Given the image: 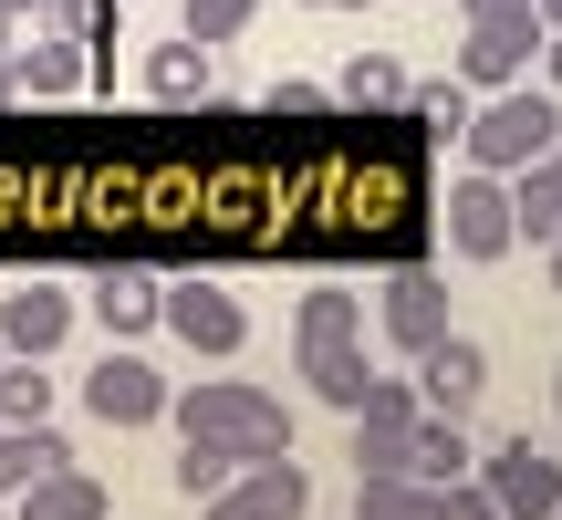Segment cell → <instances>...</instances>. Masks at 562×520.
<instances>
[{
  "label": "cell",
  "mask_w": 562,
  "mask_h": 520,
  "mask_svg": "<svg viewBox=\"0 0 562 520\" xmlns=\"http://www.w3.org/2000/svg\"><path fill=\"white\" fill-rule=\"evenodd\" d=\"M344 11H364V0H344Z\"/></svg>",
  "instance_id": "37"
},
{
  "label": "cell",
  "mask_w": 562,
  "mask_h": 520,
  "mask_svg": "<svg viewBox=\"0 0 562 520\" xmlns=\"http://www.w3.org/2000/svg\"><path fill=\"white\" fill-rule=\"evenodd\" d=\"M74 334V292H53V281H21V292H0V343L11 354H53V343Z\"/></svg>",
  "instance_id": "12"
},
{
  "label": "cell",
  "mask_w": 562,
  "mask_h": 520,
  "mask_svg": "<svg viewBox=\"0 0 562 520\" xmlns=\"http://www.w3.org/2000/svg\"><path fill=\"white\" fill-rule=\"evenodd\" d=\"M292 343H302V375H313V396L355 417L364 385H375V375H364V302H355V292H334V281H323V292H302Z\"/></svg>",
  "instance_id": "2"
},
{
  "label": "cell",
  "mask_w": 562,
  "mask_h": 520,
  "mask_svg": "<svg viewBox=\"0 0 562 520\" xmlns=\"http://www.w3.org/2000/svg\"><path fill=\"white\" fill-rule=\"evenodd\" d=\"M261 115H281V125H313V115H334V94H323V83H271V94H261Z\"/></svg>",
  "instance_id": "27"
},
{
  "label": "cell",
  "mask_w": 562,
  "mask_h": 520,
  "mask_svg": "<svg viewBox=\"0 0 562 520\" xmlns=\"http://www.w3.org/2000/svg\"><path fill=\"white\" fill-rule=\"evenodd\" d=\"M209 520H313V479H302V459L229 468V489L209 500Z\"/></svg>",
  "instance_id": "9"
},
{
  "label": "cell",
  "mask_w": 562,
  "mask_h": 520,
  "mask_svg": "<svg viewBox=\"0 0 562 520\" xmlns=\"http://www.w3.org/2000/svg\"><path fill=\"white\" fill-rule=\"evenodd\" d=\"M302 11H344V0H302Z\"/></svg>",
  "instance_id": "35"
},
{
  "label": "cell",
  "mask_w": 562,
  "mask_h": 520,
  "mask_svg": "<svg viewBox=\"0 0 562 520\" xmlns=\"http://www.w3.org/2000/svg\"><path fill=\"white\" fill-rule=\"evenodd\" d=\"M542 74H552L542 94H562V32H542Z\"/></svg>",
  "instance_id": "30"
},
{
  "label": "cell",
  "mask_w": 562,
  "mask_h": 520,
  "mask_svg": "<svg viewBox=\"0 0 562 520\" xmlns=\"http://www.w3.org/2000/svg\"><path fill=\"white\" fill-rule=\"evenodd\" d=\"M83 74H94V53H83L74 32H32V42H11V83H21V94H42V104L83 94Z\"/></svg>",
  "instance_id": "14"
},
{
  "label": "cell",
  "mask_w": 562,
  "mask_h": 520,
  "mask_svg": "<svg viewBox=\"0 0 562 520\" xmlns=\"http://www.w3.org/2000/svg\"><path fill=\"white\" fill-rule=\"evenodd\" d=\"M0 520H11V500H0Z\"/></svg>",
  "instance_id": "38"
},
{
  "label": "cell",
  "mask_w": 562,
  "mask_h": 520,
  "mask_svg": "<svg viewBox=\"0 0 562 520\" xmlns=\"http://www.w3.org/2000/svg\"><path fill=\"white\" fill-rule=\"evenodd\" d=\"M157 323L188 343V354H240L250 343V313L220 292V281H157Z\"/></svg>",
  "instance_id": "5"
},
{
  "label": "cell",
  "mask_w": 562,
  "mask_h": 520,
  "mask_svg": "<svg viewBox=\"0 0 562 520\" xmlns=\"http://www.w3.org/2000/svg\"><path fill=\"white\" fill-rule=\"evenodd\" d=\"M53 468H74V448H63V427H53V417L0 427V500H21V489H32V479H53Z\"/></svg>",
  "instance_id": "16"
},
{
  "label": "cell",
  "mask_w": 562,
  "mask_h": 520,
  "mask_svg": "<svg viewBox=\"0 0 562 520\" xmlns=\"http://www.w3.org/2000/svg\"><path fill=\"white\" fill-rule=\"evenodd\" d=\"M396 94H406V63L396 53H355L344 83H334V104H355V115H375V104H396Z\"/></svg>",
  "instance_id": "22"
},
{
  "label": "cell",
  "mask_w": 562,
  "mask_h": 520,
  "mask_svg": "<svg viewBox=\"0 0 562 520\" xmlns=\"http://www.w3.org/2000/svg\"><path fill=\"white\" fill-rule=\"evenodd\" d=\"M552 292H562V240H552Z\"/></svg>",
  "instance_id": "34"
},
{
  "label": "cell",
  "mask_w": 562,
  "mask_h": 520,
  "mask_svg": "<svg viewBox=\"0 0 562 520\" xmlns=\"http://www.w3.org/2000/svg\"><path fill=\"white\" fill-rule=\"evenodd\" d=\"M250 11H261V0H188V42H209V53H220V42L250 32Z\"/></svg>",
  "instance_id": "26"
},
{
  "label": "cell",
  "mask_w": 562,
  "mask_h": 520,
  "mask_svg": "<svg viewBox=\"0 0 562 520\" xmlns=\"http://www.w3.org/2000/svg\"><path fill=\"white\" fill-rule=\"evenodd\" d=\"M32 417H53V375L32 354H11L0 364V427H32Z\"/></svg>",
  "instance_id": "24"
},
{
  "label": "cell",
  "mask_w": 562,
  "mask_h": 520,
  "mask_svg": "<svg viewBox=\"0 0 562 520\" xmlns=\"http://www.w3.org/2000/svg\"><path fill=\"white\" fill-rule=\"evenodd\" d=\"M469 459H480V448H469L459 417H417V427H406V479L448 489V479H469Z\"/></svg>",
  "instance_id": "17"
},
{
  "label": "cell",
  "mask_w": 562,
  "mask_h": 520,
  "mask_svg": "<svg viewBox=\"0 0 562 520\" xmlns=\"http://www.w3.org/2000/svg\"><path fill=\"white\" fill-rule=\"evenodd\" d=\"M94 323H104V343L157 334V281H146V271H104L94 281Z\"/></svg>",
  "instance_id": "18"
},
{
  "label": "cell",
  "mask_w": 562,
  "mask_h": 520,
  "mask_svg": "<svg viewBox=\"0 0 562 520\" xmlns=\"http://www.w3.org/2000/svg\"><path fill=\"white\" fill-rule=\"evenodd\" d=\"M480 385H490V354L448 323V334L417 354V406H427V417H469V406H480Z\"/></svg>",
  "instance_id": "11"
},
{
  "label": "cell",
  "mask_w": 562,
  "mask_h": 520,
  "mask_svg": "<svg viewBox=\"0 0 562 520\" xmlns=\"http://www.w3.org/2000/svg\"><path fill=\"white\" fill-rule=\"evenodd\" d=\"M531 11H542V32H562V0H531Z\"/></svg>",
  "instance_id": "31"
},
{
  "label": "cell",
  "mask_w": 562,
  "mask_h": 520,
  "mask_svg": "<svg viewBox=\"0 0 562 520\" xmlns=\"http://www.w3.org/2000/svg\"><path fill=\"white\" fill-rule=\"evenodd\" d=\"M406 125H417V136H459V125H469V83L459 74H448V83H406Z\"/></svg>",
  "instance_id": "23"
},
{
  "label": "cell",
  "mask_w": 562,
  "mask_h": 520,
  "mask_svg": "<svg viewBox=\"0 0 562 520\" xmlns=\"http://www.w3.org/2000/svg\"><path fill=\"white\" fill-rule=\"evenodd\" d=\"M438 334H448V281L438 271H396L385 281V343L396 354H427Z\"/></svg>",
  "instance_id": "13"
},
{
  "label": "cell",
  "mask_w": 562,
  "mask_h": 520,
  "mask_svg": "<svg viewBox=\"0 0 562 520\" xmlns=\"http://www.w3.org/2000/svg\"><path fill=\"white\" fill-rule=\"evenodd\" d=\"M417 385L406 375H375L355 406V479H406V427H417Z\"/></svg>",
  "instance_id": "4"
},
{
  "label": "cell",
  "mask_w": 562,
  "mask_h": 520,
  "mask_svg": "<svg viewBox=\"0 0 562 520\" xmlns=\"http://www.w3.org/2000/svg\"><path fill=\"white\" fill-rule=\"evenodd\" d=\"M229 468H240L229 448H209V438H178V468H167V479H178L188 500H220V489H229Z\"/></svg>",
  "instance_id": "25"
},
{
  "label": "cell",
  "mask_w": 562,
  "mask_h": 520,
  "mask_svg": "<svg viewBox=\"0 0 562 520\" xmlns=\"http://www.w3.org/2000/svg\"><path fill=\"white\" fill-rule=\"evenodd\" d=\"M0 21H21V32H42V21H53V0H0Z\"/></svg>",
  "instance_id": "29"
},
{
  "label": "cell",
  "mask_w": 562,
  "mask_h": 520,
  "mask_svg": "<svg viewBox=\"0 0 562 520\" xmlns=\"http://www.w3.org/2000/svg\"><path fill=\"white\" fill-rule=\"evenodd\" d=\"M146 94L157 104H209V42H157V53H146Z\"/></svg>",
  "instance_id": "19"
},
{
  "label": "cell",
  "mask_w": 562,
  "mask_h": 520,
  "mask_svg": "<svg viewBox=\"0 0 562 520\" xmlns=\"http://www.w3.org/2000/svg\"><path fill=\"white\" fill-rule=\"evenodd\" d=\"M510 229H521L531 250L562 240V146H552V157H531L521 178H510Z\"/></svg>",
  "instance_id": "15"
},
{
  "label": "cell",
  "mask_w": 562,
  "mask_h": 520,
  "mask_svg": "<svg viewBox=\"0 0 562 520\" xmlns=\"http://www.w3.org/2000/svg\"><path fill=\"white\" fill-rule=\"evenodd\" d=\"M167 396H178V385H167L157 364L136 354V343H104V364L83 375V406H94L104 427H157V417H167Z\"/></svg>",
  "instance_id": "6"
},
{
  "label": "cell",
  "mask_w": 562,
  "mask_h": 520,
  "mask_svg": "<svg viewBox=\"0 0 562 520\" xmlns=\"http://www.w3.org/2000/svg\"><path fill=\"white\" fill-rule=\"evenodd\" d=\"M552 520H562V510H552Z\"/></svg>",
  "instance_id": "39"
},
{
  "label": "cell",
  "mask_w": 562,
  "mask_h": 520,
  "mask_svg": "<svg viewBox=\"0 0 562 520\" xmlns=\"http://www.w3.org/2000/svg\"><path fill=\"white\" fill-rule=\"evenodd\" d=\"M510 178H490V167H469L459 188H448V250L459 260H510Z\"/></svg>",
  "instance_id": "7"
},
{
  "label": "cell",
  "mask_w": 562,
  "mask_h": 520,
  "mask_svg": "<svg viewBox=\"0 0 562 520\" xmlns=\"http://www.w3.org/2000/svg\"><path fill=\"white\" fill-rule=\"evenodd\" d=\"M11 42H21V21H0V53H11Z\"/></svg>",
  "instance_id": "33"
},
{
  "label": "cell",
  "mask_w": 562,
  "mask_h": 520,
  "mask_svg": "<svg viewBox=\"0 0 562 520\" xmlns=\"http://www.w3.org/2000/svg\"><path fill=\"white\" fill-rule=\"evenodd\" d=\"M11 94H21V83H11V53H0V104H11Z\"/></svg>",
  "instance_id": "32"
},
{
  "label": "cell",
  "mask_w": 562,
  "mask_h": 520,
  "mask_svg": "<svg viewBox=\"0 0 562 520\" xmlns=\"http://www.w3.org/2000/svg\"><path fill=\"white\" fill-rule=\"evenodd\" d=\"M167 417H178V438H209V448H229L240 468H261V459H292V417L261 396V385H229V375H209V385H188V396H167Z\"/></svg>",
  "instance_id": "1"
},
{
  "label": "cell",
  "mask_w": 562,
  "mask_h": 520,
  "mask_svg": "<svg viewBox=\"0 0 562 520\" xmlns=\"http://www.w3.org/2000/svg\"><path fill=\"white\" fill-rule=\"evenodd\" d=\"M0 364H11V343H0Z\"/></svg>",
  "instance_id": "36"
},
{
  "label": "cell",
  "mask_w": 562,
  "mask_h": 520,
  "mask_svg": "<svg viewBox=\"0 0 562 520\" xmlns=\"http://www.w3.org/2000/svg\"><path fill=\"white\" fill-rule=\"evenodd\" d=\"M11 520H104V489L83 479V468H53V479H32L11 500Z\"/></svg>",
  "instance_id": "20"
},
{
  "label": "cell",
  "mask_w": 562,
  "mask_h": 520,
  "mask_svg": "<svg viewBox=\"0 0 562 520\" xmlns=\"http://www.w3.org/2000/svg\"><path fill=\"white\" fill-rule=\"evenodd\" d=\"M480 489L501 500V520H552L562 510V459H542L531 438H510V448H490Z\"/></svg>",
  "instance_id": "8"
},
{
  "label": "cell",
  "mask_w": 562,
  "mask_h": 520,
  "mask_svg": "<svg viewBox=\"0 0 562 520\" xmlns=\"http://www.w3.org/2000/svg\"><path fill=\"white\" fill-rule=\"evenodd\" d=\"M469 21H531V0H459Z\"/></svg>",
  "instance_id": "28"
},
{
  "label": "cell",
  "mask_w": 562,
  "mask_h": 520,
  "mask_svg": "<svg viewBox=\"0 0 562 520\" xmlns=\"http://www.w3.org/2000/svg\"><path fill=\"white\" fill-rule=\"evenodd\" d=\"M355 520H448V489H427V479H355Z\"/></svg>",
  "instance_id": "21"
},
{
  "label": "cell",
  "mask_w": 562,
  "mask_h": 520,
  "mask_svg": "<svg viewBox=\"0 0 562 520\" xmlns=\"http://www.w3.org/2000/svg\"><path fill=\"white\" fill-rule=\"evenodd\" d=\"M469 167H490V178H521L531 157H552L562 146V94H531V83H501L490 104H469Z\"/></svg>",
  "instance_id": "3"
},
{
  "label": "cell",
  "mask_w": 562,
  "mask_h": 520,
  "mask_svg": "<svg viewBox=\"0 0 562 520\" xmlns=\"http://www.w3.org/2000/svg\"><path fill=\"white\" fill-rule=\"evenodd\" d=\"M531 53H542V11H531V21H469L459 83H469V94H501V83L531 74Z\"/></svg>",
  "instance_id": "10"
}]
</instances>
